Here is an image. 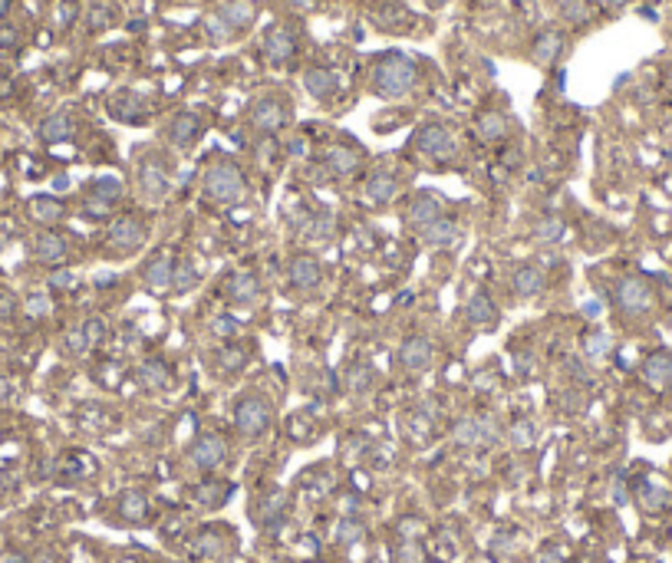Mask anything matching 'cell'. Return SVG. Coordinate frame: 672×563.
I'll return each mask as SVG.
<instances>
[{
  "mask_svg": "<svg viewBox=\"0 0 672 563\" xmlns=\"http://www.w3.org/2000/svg\"><path fill=\"white\" fill-rule=\"evenodd\" d=\"M640 498H643V504H646L650 510H659L662 504H666V491H662V487H650V484H646L640 491Z\"/></svg>",
  "mask_w": 672,
  "mask_h": 563,
  "instance_id": "49",
  "label": "cell"
},
{
  "mask_svg": "<svg viewBox=\"0 0 672 563\" xmlns=\"http://www.w3.org/2000/svg\"><path fill=\"white\" fill-rule=\"evenodd\" d=\"M452 438L462 448H478V445H495L498 442V425L491 415H465L452 425Z\"/></svg>",
  "mask_w": 672,
  "mask_h": 563,
  "instance_id": "4",
  "label": "cell"
},
{
  "mask_svg": "<svg viewBox=\"0 0 672 563\" xmlns=\"http://www.w3.org/2000/svg\"><path fill=\"white\" fill-rule=\"evenodd\" d=\"M83 336H86L89 346H102L106 343V320L102 316H89L83 323Z\"/></svg>",
  "mask_w": 672,
  "mask_h": 563,
  "instance_id": "44",
  "label": "cell"
},
{
  "mask_svg": "<svg viewBox=\"0 0 672 563\" xmlns=\"http://www.w3.org/2000/svg\"><path fill=\"white\" fill-rule=\"evenodd\" d=\"M234 428H238L244 438H257L271 428V405L260 399V395H241L238 405H234Z\"/></svg>",
  "mask_w": 672,
  "mask_h": 563,
  "instance_id": "3",
  "label": "cell"
},
{
  "mask_svg": "<svg viewBox=\"0 0 672 563\" xmlns=\"http://www.w3.org/2000/svg\"><path fill=\"white\" fill-rule=\"evenodd\" d=\"M224 458H228V445H224V438L215 435V432L198 435V442L191 445V465L201 468V471H215Z\"/></svg>",
  "mask_w": 672,
  "mask_h": 563,
  "instance_id": "8",
  "label": "cell"
},
{
  "mask_svg": "<svg viewBox=\"0 0 672 563\" xmlns=\"http://www.w3.org/2000/svg\"><path fill=\"white\" fill-rule=\"evenodd\" d=\"M283 122H287V106H283L281 99L264 96L250 106V126L257 132H277Z\"/></svg>",
  "mask_w": 672,
  "mask_h": 563,
  "instance_id": "9",
  "label": "cell"
},
{
  "mask_svg": "<svg viewBox=\"0 0 672 563\" xmlns=\"http://www.w3.org/2000/svg\"><path fill=\"white\" fill-rule=\"evenodd\" d=\"M564 221L560 217H544V221H537V228H534V238L541 240V244H557V240H564Z\"/></svg>",
  "mask_w": 672,
  "mask_h": 563,
  "instance_id": "40",
  "label": "cell"
},
{
  "mask_svg": "<svg viewBox=\"0 0 672 563\" xmlns=\"http://www.w3.org/2000/svg\"><path fill=\"white\" fill-rule=\"evenodd\" d=\"M86 215H93V217H106V215H109V201L89 198V201H86Z\"/></svg>",
  "mask_w": 672,
  "mask_h": 563,
  "instance_id": "55",
  "label": "cell"
},
{
  "mask_svg": "<svg viewBox=\"0 0 672 563\" xmlns=\"http://www.w3.org/2000/svg\"><path fill=\"white\" fill-rule=\"evenodd\" d=\"M415 149L422 155H432V158H452L455 155V139H452V132L445 129V126H422V129L415 132Z\"/></svg>",
  "mask_w": 672,
  "mask_h": 563,
  "instance_id": "6",
  "label": "cell"
},
{
  "mask_svg": "<svg viewBox=\"0 0 672 563\" xmlns=\"http://www.w3.org/2000/svg\"><path fill=\"white\" fill-rule=\"evenodd\" d=\"M287 277H290V283L297 287V290H316L320 287V280H323V271H320V260L310 257V254H300V257L290 260V271H287Z\"/></svg>",
  "mask_w": 672,
  "mask_h": 563,
  "instance_id": "10",
  "label": "cell"
},
{
  "mask_svg": "<svg viewBox=\"0 0 672 563\" xmlns=\"http://www.w3.org/2000/svg\"><path fill=\"white\" fill-rule=\"evenodd\" d=\"M13 310H17V297L4 290V293H0V320H11Z\"/></svg>",
  "mask_w": 672,
  "mask_h": 563,
  "instance_id": "54",
  "label": "cell"
},
{
  "mask_svg": "<svg viewBox=\"0 0 672 563\" xmlns=\"http://www.w3.org/2000/svg\"><path fill=\"white\" fill-rule=\"evenodd\" d=\"M326 168L333 175H353L359 168V152H353L347 145H336V149H330V155H326Z\"/></svg>",
  "mask_w": 672,
  "mask_h": 563,
  "instance_id": "31",
  "label": "cell"
},
{
  "mask_svg": "<svg viewBox=\"0 0 672 563\" xmlns=\"http://www.w3.org/2000/svg\"><path fill=\"white\" fill-rule=\"evenodd\" d=\"M116 283V273H96V287H109Z\"/></svg>",
  "mask_w": 672,
  "mask_h": 563,
  "instance_id": "56",
  "label": "cell"
},
{
  "mask_svg": "<svg viewBox=\"0 0 672 563\" xmlns=\"http://www.w3.org/2000/svg\"><path fill=\"white\" fill-rule=\"evenodd\" d=\"M23 310H27V316L40 320V316L50 313V297H46V293H30V297L23 300Z\"/></svg>",
  "mask_w": 672,
  "mask_h": 563,
  "instance_id": "45",
  "label": "cell"
},
{
  "mask_svg": "<svg viewBox=\"0 0 672 563\" xmlns=\"http://www.w3.org/2000/svg\"><path fill=\"white\" fill-rule=\"evenodd\" d=\"M7 399H11V382L0 376V402H7Z\"/></svg>",
  "mask_w": 672,
  "mask_h": 563,
  "instance_id": "57",
  "label": "cell"
},
{
  "mask_svg": "<svg viewBox=\"0 0 672 563\" xmlns=\"http://www.w3.org/2000/svg\"><path fill=\"white\" fill-rule=\"evenodd\" d=\"M69 17H73V13H69V7H66V4H60V11H56V20H69Z\"/></svg>",
  "mask_w": 672,
  "mask_h": 563,
  "instance_id": "58",
  "label": "cell"
},
{
  "mask_svg": "<svg viewBox=\"0 0 672 563\" xmlns=\"http://www.w3.org/2000/svg\"><path fill=\"white\" fill-rule=\"evenodd\" d=\"M643 379L650 382V386H666V382L672 379V356L669 353H652L646 362H643Z\"/></svg>",
  "mask_w": 672,
  "mask_h": 563,
  "instance_id": "23",
  "label": "cell"
},
{
  "mask_svg": "<svg viewBox=\"0 0 672 563\" xmlns=\"http://www.w3.org/2000/svg\"><path fill=\"white\" fill-rule=\"evenodd\" d=\"M432 4H435V7H438V4H448V0H432Z\"/></svg>",
  "mask_w": 672,
  "mask_h": 563,
  "instance_id": "64",
  "label": "cell"
},
{
  "mask_svg": "<svg viewBox=\"0 0 672 563\" xmlns=\"http://www.w3.org/2000/svg\"><path fill=\"white\" fill-rule=\"evenodd\" d=\"M205 195L221 205H234L244 198V175L234 162H217L205 172Z\"/></svg>",
  "mask_w": 672,
  "mask_h": 563,
  "instance_id": "2",
  "label": "cell"
},
{
  "mask_svg": "<svg viewBox=\"0 0 672 563\" xmlns=\"http://www.w3.org/2000/svg\"><path fill=\"white\" fill-rule=\"evenodd\" d=\"M211 333H217V336H234L238 333V323L231 320V316H217V320H211Z\"/></svg>",
  "mask_w": 672,
  "mask_h": 563,
  "instance_id": "51",
  "label": "cell"
},
{
  "mask_svg": "<svg viewBox=\"0 0 672 563\" xmlns=\"http://www.w3.org/2000/svg\"><path fill=\"white\" fill-rule=\"evenodd\" d=\"M30 217L33 221H40V224H56V221H63V205L56 201V198H30Z\"/></svg>",
  "mask_w": 672,
  "mask_h": 563,
  "instance_id": "28",
  "label": "cell"
},
{
  "mask_svg": "<svg viewBox=\"0 0 672 563\" xmlns=\"http://www.w3.org/2000/svg\"><path fill=\"white\" fill-rule=\"evenodd\" d=\"M139 379H142V386H149V389H165V386L172 382V369L165 366L162 359H145L139 369Z\"/></svg>",
  "mask_w": 672,
  "mask_h": 563,
  "instance_id": "29",
  "label": "cell"
},
{
  "mask_svg": "<svg viewBox=\"0 0 672 563\" xmlns=\"http://www.w3.org/2000/svg\"><path fill=\"white\" fill-rule=\"evenodd\" d=\"M4 247H7V238H4V234H0V250H4Z\"/></svg>",
  "mask_w": 672,
  "mask_h": 563,
  "instance_id": "63",
  "label": "cell"
},
{
  "mask_svg": "<svg viewBox=\"0 0 672 563\" xmlns=\"http://www.w3.org/2000/svg\"><path fill=\"white\" fill-rule=\"evenodd\" d=\"M366 195H369V201H376V205H389L392 198L399 195V182L392 178L389 172H376V175H369V182H366Z\"/></svg>",
  "mask_w": 672,
  "mask_h": 563,
  "instance_id": "20",
  "label": "cell"
},
{
  "mask_svg": "<svg viewBox=\"0 0 672 563\" xmlns=\"http://www.w3.org/2000/svg\"><path fill=\"white\" fill-rule=\"evenodd\" d=\"M603 4H607V7H619V4H623V0H603Z\"/></svg>",
  "mask_w": 672,
  "mask_h": 563,
  "instance_id": "62",
  "label": "cell"
},
{
  "mask_svg": "<svg viewBox=\"0 0 672 563\" xmlns=\"http://www.w3.org/2000/svg\"><path fill=\"white\" fill-rule=\"evenodd\" d=\"M33 257L40 264H60L66 257V240L60 234H40L33 244Z\"/></svg>",
  "mask_w": 672,
  "mask_h": 563,
  "instance_id": "25",
  "label": "cell"
},
{
  "mask_svg": "<svg viewBox=\"0 0 672 563\" xmlns=\"http://www.w3.org/2000/svg\"><path fill=\"white\" fill-rule=\"evenodd\" d=\"M109 244H112V250H119V254H132V250H139L142 244H145V224H142L139 217H119L112 228H109Z\"/></svg>",
  "mask_w": 672,
  "mask_h": 563,
  "instance_id": "7",
  "label": "cell"
},
{
  "mask_svg": "<svg viewBox=\"0 0 672 563\" xmlns=\"http://www.w3.org/2000/svg\"><path fill=\"white\" fill-rule=\"evenodd\" d=\"M244 362H248V349H241L238 343H228V346L217 349V366L224 372H238V369H244Z\"/></svg>",
  "mask_w": 672,
  "mask_h": 563,
  "instance_id": "39",
  "label": "cell"
},
{
  "mask_svg": "<svg viewBox=\"0 0 672 563\" xmlns=\"http://www.w3.org/2000/svg\"><path fill=\"white\" fill-rule=\"evenodd\" d=\"M139 191L145 201H162L168 195V175H165L162 162H145L139 168Z\"/></svg>",
  "mask_w": 672,
  "mask_h": 563,
  "instance_id": "13",
  "label": "cell"
},
{
  "mask_svg": "<svg viewBox=\"0 0 672 563\" xmlns=\"http://www.w3.org/2000/svg\"><path fill=\"white\" fill-rule=\"evenodd\" d=\"M224 550H228V543L217 531H201L195 537V553L205 560H217V557H224Z\"/></svg>",
  "mask_w": 672,
  "mask_h": 563,
  "instance_id": "33",
  "label": "cell"
},
{
  "mask_svg": "<svg viewBox=\"0 0 672 563\" xmlns=\"http://www.w3.org/2000/svg\"><path fill=\"white\" fill-rule=\"evenodd\" d=\"M205 27H208V33H211V40H217V43H221V40H228V36H231V27H228V23H224V20H221V17H208V20H205Z\"/></svg>",
  "mask_w": 672,
  "mask_h": 563,
  "instance_id": "50",
  "label": "cell"
},
{
  "mask_svg": "<svg viewBox=\"0 0 672 563\" xmlns=\"http://www.w3.org/2000/svg\"><path fill=\"white\" fill-rule=\"evenodd\" d=\"M422 234V240L429 244V247H455L458 238H462V231H458L455 221H448V217H438V221H432L429 228L419 231Z\"/></svg>",
  "mask_w": 672,
  "mask_h": 563,
  "instance_id": "19",
  "label": "cell"
},
{
  "mask_svg": "<svg viewBox=\"0 0 672 563\" xmlns=\"http://www.w3.org/2000/svg\"><path fill=\"white\" fill-rule=\"evenodd\" d=\"M468 320L475 326L498 323V306H495V300H491L488 293H475V297L468 300Z\"/></svg>",
  "mask_w": 672,
  "mask_h": 563,
  "instance_id": "27",
  "label": "cell"
},
{
  "mask_svg": "<svg viewBox=\"0 0 672 563\" xmlns=\"http://www.w3.org/2000/svg\"><path fill=\"white\" fill-rule=\"evenodd\" d=\"M93 23H96V27H99V23H109V13H106V11H102V13L96 11V13H93Z\"/></svg>",
  "mask_w": 672,
  "mask_h": 563,
  "instance_id": "59",
  "label": "cell"
},
{
  "mask_svg": "<svg viewBox=\"0 0 672 563\" xmlns=\"http://www.w3.org/2000/svg\"><path fill=\"white\" fill-rule=\"evenodd\" d=\"M372 83H376V93H379V96L402 99L409 89L415 86V63L409 60V56H402V53L382 56L379 63H376Z\"/></svg>",
  "mask_w": 672,
  "mask_h": 563,
  "instance_id": "1",
  "label": "cell"
},
{
  "mask_svg": "<svg viewBox=\"0 0 672 563\" xmlns=\"http://www.w3.org/2000/svg\"><path fill=\"white\" fill-rule=\"evenodd\" d=\"M290 4H293V7H310L314 0H290Z\"/></svg>",
  "mask_w": 672,
  "mask_h": 563,
  "instance_id": "61",
  "label": "cell"
},
{
  "mask_svg": "<svg viewBox=\"0 0 672 563\" xmlns=\"http://www.w3.org/2000/svg\"><path fill=\"white\" fill-rule=\"evenodd\" d=\"M369 389V366L366 362H356L349 369V392H366Z\"/></svg>",
  "mask_w": 672,
  "mask_h": 563,
  "instance_id": "47",
  "label": "cell"
},
{
  "mask_svg": "<svg viewBox=\"0 0 672 563\" xmlns=\"http://www.w3.org/2000/svg\"><path fill=\"white\" fill-rule=\"evenodd\" d=\"M399 362H402V369H409V372H425V369L432 366V343H429L425 336H409L399 346Z\"/></svg>",
  "mask_w": 672,
  "mask_h": 563,
  "instance_id": "11",
  "label": "cell"
},
{
  "mask_svg": "<svg viewBox=\"0 0 672 563\" xmlns=\"http://www.w3.org/2000/svg\"><path fill=\"white\" fill-rule=\"evenodd\" d=\"M584 353L590 359H607L610 353H613V339H610V333H603V330H590V333L584 336Z\"/></svg>",
  "mask_w": 672,
  "mask_h": 563,
  "instance_id": "36",
  "label": "cell"
},
{
  "mask_svg": "<svg viewBox=\"0 0 672 563\" xmlns=\"http://www.w3.org/2000/svg\"><path fill=\"white\" fill-rule=\"evenodd\" d=\"M224 297H228L234 306H248V304H254L260 297V280H257V273H250V271H241V273H234V277H228L224 280Z\"/></svg>",
  "mask_w": 672,
  "mask_h": 563,
  "instance_id": "12",
  "label": "cell"
},
{
  "mask_svg": "<svg viewBox=\"0 0 672 563\" xmlns=\"http://www.w3.org/2000/svg\"><path fill=\"white\" fill-rule=\"evenodd\" d=\"M304 234L307 238H314V240H330L336 234V217L333 215H316V217H310L307 221V228H304Z\"/></svg>",
  "mask_w": 672,
  "mask_h": 563,
  "instance_id": "38",
  "label": "cell"
},
{
  "mask_svg": "<svg viewBox=\"0 0 672 563\" xmlns=\"http://www.w3.org/2000/svg\"><path fill=\"white\" fill-rule=\"evenodd\" d=\"M264 53L271 63H287L293 53H297V40L287 27H274L267 36H264Z\"/></svg>",
  "mask_w": 672,
  "mask_h": 563,
  "instance_id": "14",
  "label": "cell"
},
{
  "mask_svg": "<svg viewBox=\"0 0 672 563\" xmlns=\"http://www.w3.org/2000/svg\"><path fill=\"white\" fill-rule=\"evenodd\" d=\"M254 13H257V7H254L250 0H228L217 17L228 23L231 30H241V27H250V23H254Z\"/></svg>",
  "mask_w": 672,
  "mask_h": 563,
  "instance_id": "21",
  "label": "cell"
},
{
  "mask_svg": "<svg viewBox=\"0 0 672 563\" xmlns=\"http://www.w3.org/2000/svg\"><path fill=\"white\" fill-rule=\"evenodd\" d=\"M511 287H514V293H518V297H524V300L537 297V293L544 290V273H541V267H520V271H514V280H511Z\"/></svg>",
  "mask_w": 672,
  "mask_h": 563,
  "instance_id": "24",
  "label": "cell"
},
{
  "mask_svg": "<svg viewBox=\"0 0 672 563\" xmlns=\"http://www.w3.org/2000/svg\"><path fill=\"white\" fill-rule=\"evenodd\" d=\"M283 510H287V494L274 487V491H267V494L254 504V520H257L260 527H274V524L283 517Z\"/></svg>",
  "mask_w": 672,
  "mask_h": 563,
  "instance_id": "16",
  "label": "cell"
},
{
  "mask_svg": "<svg viewBox=\"0 0 672 563\" xmlns=\"http://www.w3.org/2000/svg\"><path fill=\"white\" fill-rule=\"evenodd\" d=\"M119 514L126 520H132V524H139V520H145V514H149V498H145L142 491H126L119 498Z\"/></svg>",
  "mask_w": 672,
  "mask_h": 563,
  "instance_id": "32",
  "label": "cell"
},
{
  "mask_svg": "<svg viewBox=\"0 0 672 563\" xmlns=\"http://www.w3.org/2000/svg\"><path fill=\"white\" fill-rule=\"evenodd\" d=\"M478 135L485 142H501L504 135H508V122H504V116L501 112H485V116H478Z\"/></svg>",
  "mask_w": 672,
  "mask_h": 563,
  "instance_id": "35",
  "label": "cell"
},
{
  "mask_svg": "<svg viewBox=\"0 0 672 563\" xmlns=\"http://www.w3.org/2000/svg\"><path fill=\"white\" fill-rule=\"evenodd\" d=\"M617 306L623 313H646L652 306V287L640 277H626L617 287Z\"/></svg>",
  "mask_w": 672,
  "mask_h": 563,
  "instance_id": "5",
  "label": "cell"
},
{
  "mask_svg": "<svg viewBox=\"0 0 672 563\" xmlns=\"http://www.w3.org/2000/svg\"><path fill=\"white\" fill-rule=\"evenodd\" d=\"M508 438H511V445H514V448L527 452V448H534V425L527 422V419H520V422L511 425Z\"/></svg>",
  "mask_w": 672,
  "mask_h": 563,
  "instance_id": "42",
  "label": "cell"
},
{
  "mask_svg": "<svg viewBox=\"0 0 672 563\" xmlns=\"http://www.w3.org/2000/svg\"><path fill=\"white\" fill-rule=\"evenodd\" d=\"M172 271H175V264L168 257H152L149 267H145V287L155 293H165L172 287Z\"/></svg>",
  "mask_w": 672,
  "mask_h": 563,
  "instance_id": "22",
  "label": "cell"
},
{
  "mask_svg": "<svg viewBox=\"0 0 672 563\" xmlns=\"http://www.w3.org/2000/svg\"><path fill=\"white\" fill-rule=\"evenodd\" d=\"M534 563H564V553L557 550V547H541L537 557H534Z\"/></svg>",
  "mask_w": 672,
  "mask_h": 563,
  "instance_id": "53",
  "label": "cell"
},
{
  "mask_svg": "<svg viewBox=\"0 0 672 563\" xmlns=\"http://www.w3.org/2000/svg\"><path fill=\"white\" fill-rule=\"evenodd\" d=\"M584 313H586V316H596V313H600V304H584Z\"/></svg>",
  "mask_w": 672,
  "mask_h": 563,
  "instance_id": "60",
  "label": "cell"
},
{
  "mask_svg": "<svg viewBox=\"0 0 672 563\" xmlns=\"http://www.w3.org/2000/svg\"><path fill=\"white\" fill-rule=\"evenodd\" d=\"M198 132H201V119H198L195 112H178V116L168 122V142L178 145V149L191 145V142L198 139Z\"/></svg>",
  "mask_w": 672,
  "mask_h": 563,
  "instance_id": "18",
  "label": "cell"
},
{
  "mask_svg": "<svg viewBox=\"0 0 672 563\" xmlns=\"http://www.w3.org/2000/svg\"><path fill=\"white\" fill-rule=\"evenodd\" d=\"M40 135H43V142H66L69 135H73V119H69L66 112H53V116H46L43 119Z\"/></svg>",
  "mask_w": 672,
  "mask_h": 563,
  "instance_id": "30",
  "label": "cell"
},
{
  "mask_svg": "<svg viewBox=\"0 0 672 563\" xmlns=\"http://www.w3.org/2000/svg\"><path fill=\"white\" fill-rule=\"evenodd\" d=\"M442 217V205H438V198L435 195H415L412 198V205H409V224H412L415 231H422V228H429L432 221H438Z\"/></svg>",
  "mask_w": 672,
  "mask_h": 563,
  "instance_id": "17",
  "label": "cell"
},
{
  "mask_svg": "<svg viewBox=\"0 0 672 563\" xmlns=\"http://www.w3.org/2000/svg\"><path fill=\"white\" fill-rule=\"evenodd\" d=\"M363 534H366L363 520H356V517H343V520H336V531H333L336 543H343V547H353V543L363 541Z\"/></svg>",
  "mask_w": 672,
  "mask_h": 563,
  "instance_id": "37",
  "label": "cell"
},
{
  "mask_svg": "<svg viewBox=\"0 0 672 563\" xmlns=\"http://www.w3.org/2000/svg\"><path fill=\"white\" fill-rule=\"evenodd\" d=\"M195 283H198V271L191 267V264H175V271H172V287L178 293H188V290H195Z\"/></svg>",
  "mask_w": 672,
  "mask_h": 563,
  "instance_id": "41",
  "label": "cell"
},
{
  "mask_svg": "<svg viewBox=\"0 0 672 563\" xmlns=\"http://www.w3.org/2000/svg\"><path fill=\"white\" fill-rule=\"evenodd\" d=\"M304 89L314 99H330L336 89H340V79H336V73L326 69V66H310L304 73Z\"/></svg>",
  "mask_w": 672,
  "mask_h": 563,
  "instance_id": "15",
  "label": "cell"
},
{
  "mask_svg": "<svg viewBox=\"0 0 672 563\" xmlns=\"http://www.w3.org/2000/svg\"><path fill=\"white\" fill-rule=\"evenodd\" d=\"M119 195H122V182L119 178H99L96 182V188H93V198H99V201H119Z\"/></svg>",
  "mask_w": 672,
  "mask_h": 563,
  "instance_id": "43",
  "label": "cell"
},
{
  "mask_svg": "<svg viewBox=\"0 0 672 563\" xmlns=\"http://www.w3.org/2000/svg\"><path fill=\"white\" fill-rule=\"evenodd\" d=\"M560 13H564L567 23H586V20H590V11H586L584 0H564Z\"/></svg>",
  "mask_w": 672,
  "mask_h": 563,
  "instance_id": "46",
  "label": "cell"
},
{
  "mask_svg": "<svg viewBox=\"0 0 672 563\" xmlns=\"http://www.w3.org/2000/svg\"><path fill=\"white\" fill-rule=\"evenodd\" d=\"M46 283H50L53 290H73V287H76V273L73 271H53L50 277H46Z\"/></svg>",
  "mask_w": 672,
  "mask_h": 563,
  "instance_id": "48",
  "label": "cell"
},
{
  "mask_svg": "<svg viewBox=\"0 0 672 563\" xmlns=\"http://www.w3.org/2000/svg\"><path fill=\"white\" fill-rule=\"evenodd\" d=\"M231 487L224 484V481H205V484L195 491V501L201 504V508H221L224 501H228Z\"/></svg>",
  "mask_w": 672,
  "mask_h": 563,
  "instance_id": "34",
  "label": "cell"
},
{
  "mask_svg": "<svg viewBox=\"0 0 672 563\" xmlns=\"http://www.w3.org/2000/svg\"><path fill=\"white\" fill-rule=\"evenodd\" d=\"M66 349L69 353H86L89 349V343H86V336H83V330H73V333H66Z\"/></svg>",
  "mask_w": 672,
  "mask_h": 563,
  "instance_id": "52",
  "label": "cell"
},
{
  "mask_svg": "<svg viewBox=\"0 0 672 563\" xmlns=\"http://www.w3.org/2000/svg\"><path fill=\"white\" fill-rule=\"evenodd\" d=\"M560 50H564V40H560V33H541L537 40H534V50H531V56H534V63L537 66H551L557 56H560Z\"/></svg>",
  "mask_w": 672,
  "mask_h": 563,
  "instance_id": "26",
  "label": "cell"
}]
</instances>
